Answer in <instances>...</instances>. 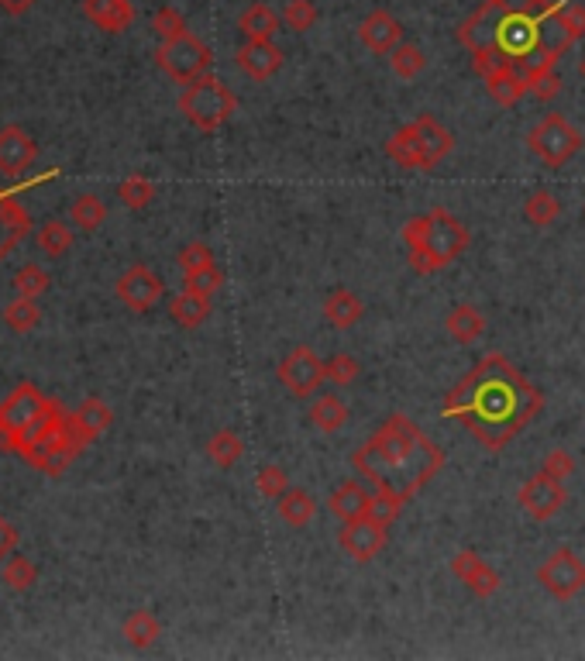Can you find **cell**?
<instances>
[{
	"label": "cell",
	"mask_w": 585,
	"mask_h": 661,
	"mask_svg": "<svg viewBox=\"0 0 585 661\" xmlns=\"http://www.w3.org/2000/svg\"><path fill=\"white\" fill-rule=\"evenodd\" d=\"M541 410V393L503 355H486L441 403L444 417L462 421L489 451L506 448Z\"/></svg>",
	"instance_id": "1"
},
{
	"label": "cell",
	"mask_w": 585,
	"mask_h": 661,
	"mask_svg": "<svg viewBox=\"0 0 585 661\" xmlns=\"http://www.w3.org/2000/svg\"><path fill=\"white\" fill-rule=\"evenodd\" d=\"M351 465L376 482L379 493L407 503L441 472L444 451L410 417L389 414L379 431L351 455Z\"/></svg>",
	"instance_id": "2"
},
{
	"label": "cell",
	"mask_w": 585,
	"mask_h": 661,
	"mask_svg": "<svg viewBox=\"0 0 585 661\" xmlns=\"http://www.w3.org/2000/svg\"><path fill=\"white\" fill-rule=\"evenodd\" d=\"M403 245H407L410 269L417 276H431L458 259L468 248V231L451 211L434 207L431 214L410 217L403 224Z\"/></svg>",
	"instance_id": "3"
},
{
	"label": "cell",
	"mask_w": 585,
	"mask_h": 661,
	"mask_svg": "<svg viewBox=\"0 0 585 661\" xmlns=\"http://www.w3.org/2000/svg\"><path fill=\"white\" fill-rule=\"evenodd\" d=\"M238 111V97L231 87H224L217 76H200V80L186 83L179 93V114L193 124L197 131H217L231 121V114Z\"/></svg>",
	"instance_id": "4"
},
{
	"label": "cell",
	"mask_w": 585,
	"mask_h": 661,
	"mask_svg": "<svg viewBox=\"0 0 585 661\" xmlns=\"http://www.w3.org/2000/svg\"><path fill=\"white\" fill-rule=\"evenodd\" d=\"M52 403L31 383H21L18 390H11L4 403H0V448L4 451H21L25 438L42 424V417L49 414Z\"/></svg>",
	"instance_id": "5"
},
{
	"label": "cell",
	"mask_w": 585,
	"mask_h": 661,
	"mask_svg": "<svg viewBox=\"0 0 585 661\" xmlns=\"http://www.w3.org/2000/svg\"><path fill=\"white\" fill-rule=\"evenodd\" d=\"M155 59H159L162 73H166L169 80L183 83V87L193 80H200V76H207L210 66H214V52H210V45L204 42V38L193 35V31H183V35L162 42L159 52H155Z\"/></svg>",
	"instance_id": "6"
},
{
	"label": "cell",
	"mask_w": 585,
	"mask_h": 661,
	"mask_svg": "<svg viewBox=\"0 0 585 661\" xmlns=\"http://www.w3.org/2000/svg\"><path fill=\"white\" fill-rule=\"evenodd\" d=\"M527 145L544 166L561 169L582 149V135L568 124L565 114H544V118L534 124V131L527 135Z\"/></svg>",
	"instance_id": "7"
},
{
	"label": "cell",
	"mask_w": 585,
	"mask_h": 661,
	"mask_svg": "<svg viewBox=\"0 0 585 661\" xmlns=\"http://www.w3.org/2000/svg\"><path fill=\"white\" fill-rule=\"evenodd\" d=\"M537 582H541L544 593L555 596V600H575L585 589V562L572 548H558L541 562Z\"/></svg>",
	"instance_id": "8"
},
{
	"label": "cell",
	"mask_w": 585,
	"mask_h": 661,
	"mask_svg": "<svg viewBox=\"0 0 585 661\" xmlns=\"http://www.w3.org/2000/svg\"><path fill=\"white\" fill-rule=\"evenodd\" d=\"M279 383L286 386L293 396H314L321 386L327 383V372H324V359L314 352L310 345H296L276 369Z\"/></svg>",
	"instance_id": "9"
},
{
	"label": "cell",
	"mask_w": 585,
	"mask_h": 661,
	"mask_svg": "<svg viewBox=\"0 0 585 661\" xmlns=\"http://www.w3.org/2000/svg\"><path fill=\"white\" fill-rule=\"evenodd\" d=\"M114 293H117V300H121L128 310H135V314H145V310H152L155 303L162 300V293H166V283H162L155 269L131 266V269H124L121 276H117Z\"/></svg>",
	"instance_id": "10"
},
{
	"label": "cell",
	"mask_w": 585,
	"mask_h": 661,
	"mask_svg": "<svg viewBox=\"0 0 585 661\" xmlns=\"http://www.w3.org/2000/svg\"><path fill=\"white\" fill-rule=\"evenodd\" d=\"M517 500L534 520H551L555 513H561V507H565V500H568L565 479H555L541 469L537 476H530L524 486H520Z\"/></svg>",
	"instance_id": "11"
},
{
	"label": "cell",
	"mask_w": 585,
	"mask_h": 661,
	"mask_svg": "<svg viewBox=\"0 0 585 661\" xmlns=\"http://www.w3.org/2000/svg\"><path fill=\"white\" fill-rule=\"evenodd\" d=\"M386 541H389L386 524H379L376 517L348 520V524L338 531L341 551H345L348 558H355V562H372V558H376V555H382Z\"/></svg>",
	"instance_id": "12"
},
{
	"label": "cell",
	"mask_w": 585,
	"mask_h": 661,
	"mask_svg": "<svg viewBox=\"0 0 585 661\" xmlns=\"http://www.w3.org/2000/svg\"><path fill=\"white\" fill-rule=\"evenodd\" d=\"M451 572H455L458 579L465 582L468 593L479 596V600H489V596L499 593V572L479 555V551H458L455 562H451Z\"/></svg>",
	"instance_id": "13"
},
{
	"label": "cell",
	"mask_w": 585,
	"mask_h": 661,
	"mask_svg": "<svg viewBox=\"0 0 585 661\" xmlns=\"http://www.w3.org/2000/svg\"><path fill=\"white\" fill-rule=\"evenodd\" d=\"M234 62H238V69L248 76V80L265 83L283 69V49H279L272 38L269 42H245L238 52H234Z\"/></svg>",
	"instance_id": "14"
},
{
	"label": "cell",
	"mask_w": 585,
	"mask_h": 661,
	"mask_svg": "<svg viewBox=\"0 0 585 661\" xmlns=\"http://www.w3.org/2000/svg\"><path fill=\"white\" fill-rule=\"evenodd\" d=\"M35 155H38V145L25 128H18V124L0 128V173L4 176L25 173L31 162H35Z\"/></svg>",
	"instance_id": "15"
},
{
	"label": "cell",
	"mask_w": 585,
	"mask_h": 661,
	"mask_svg": "<svg viewBox=\"0 0 585 661\" xmlns=\"http://www.w3.org/2000/svg\"><path fill=\"white\" fill-rule=\"evenodd\" d=\"M358 42H362L369 52H376V56H389V52L403 42V25L393 18V14L379 7V11H372L369 18L358 25Z\"/></svg>",
	"instance_id": "16"
},
{
	"label": "cell",
	"mask_w": 585,
	"mask_h": 661,
	"mask_svg": "<svg viewBox=\"0 0 585 661\" xmlns=\"http://www.w3.org/2000/svg\"><path fill=\"white\" fill-rule=\"evenodd\" d=\"M482 80H486L489 97H493L499 107H513L520 97H524V93H530L527 73H524V69L513 66V62H506V59L496 62V66L489 69V73L482 76Z\"/></svg>",
	"instance_id": "17"
},
{
	"label": "cell",
	"mask_w": 585,
	"mask_h": 661,
	"mask_svg": "<svg viewBox=\"0 0 585 661\" xmlns=\"http://www.w3.org/2000/svg\"><path fill=\"white\" fill-rule=\"evenodd\" d=\"M83 14L93 28L107 35H124L135 25V4L131 0H83Z\"/></svg>",
	"instance_id": "18"
},
{
	"label": "cell",
	"mask_w": 585,
	"mask_h": 661,
	"mask_svg": "<svg viewBox=\"0 0 585 661\" xmlns=\"http://www.w3.org/2000/svg\"><path fill=\"white\" fill-rule=\"evenodd\" d=\"M413 128H417L420 135V152H424V173L434 166H441L444 159H448L451 152H455V135H451L448 128L431 118V114H420L417 121H413Z\"/></svg>",
	"instance_id": "19"
},
{
	"label": "cell",
	"mask_w": 585,
	"mask_h": 661,
	"mask_svg": "<svg viewBox=\"0 0 585 661\" xmlns=\"http://www.w3.org/2000/svg\"><path fill=\"white\" fill-rule=\"evenodd\" d=\"M372 500H376V496L369 493V486H365V482L348 479V482H341V486L334 489L331 496H327V510H331L334 517L341 520V524H348V520L369 517Z\"/></svg>",
	"instance_id": "20"
},
{
	"label": "cell",
	"mask_w": 585,
	"mask_h": 661,
	"mask_svg": "<svg viewBox=\"0 0 585 661\" xmlns=\"http://www.w3.org/2000/svg\"><path fill=\"white\" fill-rule=\"evenodd\" d=\"M111 424H114V410L107 407L104 400H97V396L83 400L80 407H76V414H73V427H76V434L83 438V445H90L93 438H100V434H104Z\"/></svg>",
	"instance_id": "21"
},
{
	"label": "cell",
	"mask_w": 585,
	"mask_h": 661,
	"mask_svg": "<svg viewBox=\"0 0 585 661\" xmlns=\"http://www.w3.org/2000/svg\"><path fill=\"white\" fill-rule=\"evenodd\" d=\"M238 31L245 35V42H269V38H276V31H279V14L272 11L269 4L255 0V4H248L245 11H241Z\"/></svg>",
	"instance_id": "22"
},
{
	"label": "cell",
	"mask_w": 585,
	"mask_h": 661,
	"mask_svg": "<svg viewBox=\"0 0 585 661\" xmlns=\"http://www.w3.org/2000/svg\"><path fill=\"white\" fill-rule=\"evenodd\" d=\"M324 317H327V324H331V328L348 331V328H355V324L365 317V303H362V297H355L351 290H334L331 297L324 300Z\"/></svg>",
	"instance_id": "23"
},
{
	"label": "cell",
	"mask_w": 585,
	"mask_h": 661,
	"mask_svg": "<svg viewBox=\"0 0 585 661\" xmlns=\"http://www.w3.org/2000/svg\"><path fill=\"white\" fill-rule=\"evenodd\" d=\"M444 328H448V334L458 345H472L475 338L486 334V314H482L475 303H458L448 314V321H444Z\"/></svg>",
	"instance_id": "24"
},
{
	"label": "cell",
	"mask_w": 585,
	"mask_h": 661,
	"mask_svg": "<svg viewBox=\"0 0 585 661\" xmlns=\"http://www.w3.org/2000/svg\"><path fill=\"white\" fill-rule=\"evenodd\" d=\"M310 424L317 427V431H324V434H338L341 427L348 424V403L341 400L338 393H324V396H317L314 403H310Z\"/></svg>",
	"instance_id": "25"
},
{
	"label": "cell",
	"mask_w": 585,
	"mask_h": 661,
	"mask_svg": "<svg viewBox=\"0 0 585 661\" xmlns=\"http://www.w3.org/2000/svg\"><path fill=\"white\" fill-rule=\"evenodd\" d=\"M386 155L400 169H424V152H420V135H417V128H413V121L403 124L396 135H389Z\"/></svg>",
	"instance_id": "26"
},
{
	"label": "cell",
	"mask_w": 585,
	"mask_h": 661,
	"mask_svg": "<svg viewBox=\"0 0 585 661\" xmlns=\"http://www.w3.org/2000/svg\"><path fill=\"white\" fill-rule=\"evenodd\" d=\"M276 510H279V520L290 527H307L317 513V500L300 486H290L283 496L276 500Z\"/></svg>",
	"instance_id": "27"
},
{
	"label": "cell",
	"mask_w": 585,
	"mask_h": 661,
	"mask_svg": "<svg viewBox=\"0 0 585 661\" xmlns=\"http://www.w3.org/2000/svg\"><path fill=\"white\" fill-rule=\"evenodd\" d=\"M210 297H204V293H193V290H183L179 297H173V303H169V314H173V321L179 324V328L193 331L200 328V324L210 317Z\"/></svg>",
	"instance_id": "28"
},
{
	"label": "cell",
	"mask_w": 585,
	"mask_h": 661,
	"mask_svg": "<svg viewBox=\"0 0 585 661\" xmlns=\"http://www.w3.org/2000/svg\"><path fill=\"white\" fill-rule=\"evenodd\" d=\"M241 455H245V441H241L238 431H231V427H221L217 434H210L207 441V458L217 465V469H234V465L241 462Z\"/></svg>",
	"instance_id": "29"
},
{
	"label": "cell",
	"mask_w": 585,
	"mask_h": 661,
	"mask_svg": "<svg viewBox=\"0 0 585 661\" xmlns=\"http://www.w3.org/2000/svg\"><path fill=\"white\" fill-rule=\"evenodd\" d=\"M121 634L128 637L131 648L145 651L162 637V624H159V617H155L152 610H135V613H128V620L121 624Z\"/></svg>",
	"instance_id": "30"
},
{
	"label": "cell",
	"mask_w": 585,
	"mask_h": 661,
	"mask_svg": "<svg viewBox=\"0 0 585 661\" xmlns=\"http://www.w3.org/2000/svg\"><path fill=\"white\" fill-rule=\"evenodd\" d=\"M524 217L534 228H548V224H555L561 217V200L551 190H534L524 200Z\"/></svg>",
	"instance_id": "31"
},
{
	"label": "cell",
	"mask_w": 585,
	"mask_h": 661,
	"mask_svg": "<svg viewBox=\"0 0 585 661\" xmlns=\"http://www.w3.org/2000/svg\"><path fill=\"white\" fill-rule=\"evenodd\" d=\"M38 321H42V307H38V300H31V297H14V300L4 307V324H7V328H11L14 334L35 331Z\"/></svg>",
	"instance_id": "32"
},
{
	"label": "cell",
	"mask_w": 585,
	"mask_h": 661,
	"mask_svg": "<svg viewBox=\"0 0 585 661\" xmlns=\"http://www.w3.org/2000/svg\"><path fill=\"white\" fill-rule=\"evenodd\" d=\"M35 245L42 248L49 259H62V255L73 248V228L62 221H45L42 228L35 231Z\"/></svg>",
	"instance_id": "33"
},
{
	"label": "cell",
	"mask_w": 585,
	"mask_h": 661,
	"mask_svg": "<svg viewBox=\"0 0 585 661\" xmlns=\"http://www.w3.org/2000/svg\"><path fill=\"white\" fill-rule=\"evenodd\" d=\"M69 221L80 231H97L107 221V204L100 197H93V193H83V197H76L69 204Z\"/></svg>",
	"instance_id": "34"
},
{
	"label": "cell",
	"mask_w": 585,
	"mask_h": 661,
	"mask_svg": "<svg viewBox=\"0 0 585 661\" xmlns=\"http://www.w3.org/2000/svg\"><path fill=\"white\" fill-rule=\"evenodd\" d=\"M389 66H393V73L400 76V80H417V76L427 69V56L420 45L400 42L393 52H389Z\"/></svg>",
	"instance_id": "35"
},
{
	"label": "cell",
	"mask_w": 585,
	"mask_h": 661,
	"mask_svg": "<svg viewBox=\"0 0 585 661\" xmlns=\"http://www.w3.org/2000/svg\"><path fill=\"white\" fill-rule=\"evenodd\" d=\"M0 575H4V586L11 589V593H28V589L38 582V569L28 555H11L4 562V572Z\"/></svg>",
	"instance_id": "36"
},
{
	"label": "cell",
	"mask_w": 585,
	"mask_h": 661,
	"mask_svg": "<svg viewBox=\"0 0 585 661\" xmlns=\"http://www.w3.org/2000/svg\"><path fill=\"white\" fill-rule=\"evenodd\" d=\"M14 293L18 297H31V300H38L42 297L45 290H49V272H45L38 262H25L18 272H14Z\"/></svg>",
	"instance_id": "37"
},
{
	"label": "cell",
	"mask_w": 585,
	"mask_h": 661,
	"mask_svg": "<svg viewBox=\"0 0 585 661\" xmlns=\"http://www.w3.org/2000/svg\"><path fill=\"white\" fill-rule=\"evenodd\" d=\"M117 197L128 211H142L155 200V183L145 180V176H128L121 186H117Z\"/></svg>",
	"instance_id": "38"
},
{
	"label": "cell",
	"mask_w": 585,
	"mask_h": 661,
	"mask_svg": "<svg viewBox=\"0 0 585 661\" xmlns=\"http://www.w3.org/2000/svg\"><path fill=\"white\" fill-rule=\"evenodd\" d=\"M324 372H327V383L334 386H351L362 372V362H355V355L348 352H338L331 359H324Z\"/></svg>",
	"instance_id": "39"
},
{
	"label": "cell",
	"mask_w": 585,
	"mask_h": 661,
	"mask_svg": "<svg viewBox=\"0 0 585 661\" xmlns=\"http://www.w3.org/2000/svg\"><path fill=\"white\" fill-rule=\"evenodd\" d=\"M317 18H321V11H317V4L314 0H290V4L283 7V21H286V28H293V31H310L317 25Z\"/></svg>",
	"instance_id": "40"
},
{
	"label": "cell",
	"mask_w": 585,
	"mask_h": 661,
	"mask_svg": "<svg viewBox=\"0 0 585 661\" xmlns=\"http://www.w3.org/2000/svg\"><path fill=\"white\" fill-rule=\"evenodd\" d=\"M255 489H259L262 496H269V500H279V496L290 489V476H286V469H279V465H262L259 476H255Z\"/></svg>",
	"instance_id": "41"
},
{
	"label": "cell",
	"mask_w": 585,
	"mask_h": 661,
	"mask_svg": "<svg viewBox=\"0 0 585 661\" xmlns=\"http://www.w3.org/2000/svg\"><path fill=\"white\" fill-rule=\"evenodd\" d=\"M224 286V272L217 266H207V269H197V272H186L183 279V290H193V293H204V297H214L217 290Z\"/></svg>",
	"instance_id": "42"
},
{
	"label": "cell",
	"mask_w": 585,
	"mask_h": 661,
	"mask_svg": "<svg viewBox=\"0 0 585 661\" xmlns=\"http://www.w3.org/2000/svg\"><path fill=\"white\" fill-rule=\"evenodd\" d=\"M527 80H530V93H534L537 100H551V97H558L561 93V76L555 73V66L530 69Z\"/></svg>",
	"instance_id": "43"
},
{
	"label": "cell",
	"mask_w": 585,
	"mask_h": 661,
	"mask_svg": "<svg viewBox=\"0 0 585 661\" xmlns=\"http://www.w3.org/2000/svg\"><path fill=\"white\" fill-rule=\"evenodd\" d=\"M176 262H179V269L183 272H197V269L214 266V252H210L207 241H190V245L179 248Z\"/></svg>",
	"instance_id": "44"
},
{
	"label": "cell",
	"mask_w": 585,
	"mask_h": 661,
	"mask_svg": "<svg viewBox=\"0 0 585 661\" xmlns=\"http://www.w3.org/2000/svg\"><path fill=\"white\" fill-rule=\"evenodd\" d=\"M152 31L159 35V42H169V38L183 35L186 21H183V14H179L176 7H159V11H155V18H152Z\"/></svg>",
	"instance_id": "45"
},
{
	"label": "cell",
	"mask_w": 585,
	"mask_h": 661,
	"mask_svg": "<svg viewBox=\"0 0 585 661\" xmlns=\"http://www.w3.org/2000/svg\"><path fill=\"white\" fill-rule=\"evenodd\" d=\"M558 25L568 38H582L585 35V4H558Z\"/></svg>",
	"instance_id": "46"
},
{
	"label": "cell",
	"mask_w": 585,
	"mask_h": 661,
	"mask_svg": "<svg viewBox=\"0 0 585 661\" xmlns=\"http://www.w3.org/2000/svg\"><path fill=\"white\" fill-rule=\"evenodd\" d=\"M544 472L548 476H555V479H568L575 472V458H572V451H565V448H551L548 455H544Z\"/></svg>",
	"instance_id": "47"
},
{
	"label": "cell",
	"mask_w": 585,
	"mask_h": 661,
	"mask_svg": "<svg viewBox=\"0 0 585 661\" xmlns=\"http://www.w3.org/2000/svg\"><path fill=\"white\" fill-rule=\"evenodd\" d=\"M31 7H35V0H0V11L11 14V18H21V14H28Z\"/></svg>",
	"instance_id": "48"
},
{
	"label": "cell",
	"mask_w": 585,
	"mask_h": 661,
	"mask_svg": "<svg viewBox=\"0 0 585 661\" xmlns=\"http://www.w3.org/2000/svg\"><path fill=\"white\" fill-rule=\"evenodd\" d=\"M579 76L585 80V52H582V59H579Z\"/></svg>",
	"instance_id": "49"
},
{
	"label": "cell",
	"mask_w": 585,
	"mask_h": 661,
	"mask_svg": "<svg viewBox=\"0 0 585 661\" xmlns=\"http://www.w3.org/2000/svg\"><path fill=\"white\" fill-rule=\"evenodd\" d=\"M582 214H585V207H582Z\"/></svg>",
	"instance_id": "50"
}]
</instances>
